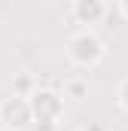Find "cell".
Returning a JSON list of instances; mask_svg holds the SVG:
<instances>
[{
    "instance_id": "cell-3",
    "label": "cell",
    "mask_w": 128,
    "mask_h": 131,
    "mask_svg": "<svg viewBox=\"0 0 128 131\" xmlns=\"http://www.w3.org/2000/svg\"><path fill=\"white\" fill-rule=\"evenodd\" d=\"M0 122L6 125V128H28L34 122V110H31V98H18V95H12V98H6L0 104Z\"/></svg>"
},
{
    "instance_id": "cell-5",
    "label": "cell",
    "mask_w": 128,
    "mask_h": 131,
    "mask_svg": "<svg viewBox=\"0 0 128 131\" xmlns=\"http://www.w3.org/2000/svg\"><path fill=\"white\" fill-rule=\"evenodd\" d=\"M67 92H70L73 98H82V95H86V82H79V79H73V82L67 85Z\"/></svg>"
},
{
    "instance_id": "cell-7",
    "label": "cell",
    "mask_w": 128,
    "mask_h": 131,
    "mask_svg": "<svg viewBox=\"0 0 128 131\" xmlns=\"http://www.w3.org/2000/svg\"><path fill=\"white\" fill-rule=\"evenodd\" d=\"M119 9H122V15L128 18V0H122V3H119Z\"/></svg>"
},
{
    "instance_id": "cell-8",
    "label": "cell",
    "mask_w": 128,
    "mask_h": 131,
    "mask_svg": "<svg viewBox=\"0 0 128 131\" xmlns=\"http://www.w3.org/2000/svg\"><path fill=\"white\" fill-rule=\"evenodd\" d=\"M86 131H104V128H98V125H92V128H86Z\"/></svg>"
},
{
    "instance_id": "cell-6",
    "label": "cell",
    "mask_w": 128,
    "mask_h": 131,
    "mask_svg": "<svg viewBox=\"0 0 128 131\" xmlns=\"http://www.w3.org/2000/svg\"><path fill=\"white\" fill-rule=\"evenodd\" d=\"M119 104H122V110H128V79L119 82Z\"/></svg>"
},
{
    "instance_id": "cell-4",
    "label": "cell",
    "mask_w": 128,
    "mask_h": 131,
    "mask_svg": "<svg viewBox=\"0 0 128 131\" xmlns=\"http://www.w3.org/2000/svg\"><path fill=\"white\" fill-rule=\"evenodd\" d=\"M104 12H107V6H104L101 0H79V3L73 6V15H76L82 25H95V21H101Z\"/></svg>"
},
{
    "instance_id": "cell-2",
    "label": "cell",
    "mask_w": 128,
    "mask_h": 131,
    "mask_svg": "<svg viewBox=\"0 0 128 131\" xmlns=\"http://www.w3.org/2000/svg\"><path fill=\"white\" fill-rule=\"evenodd\" d=\"M67 49H70V58H73L76 64H82V67L101 61V55H104V43H101V37H98L95 31H89V28H82L79 34H73L70 43H67Z\"/></svg>"
},
{
    "instance_id": "cell-1",
    "label": "cell",
    "mask_w": 128,
    "mask_h": 131,
    "mask_svg": "<svg viewBox=\"0 0 128 131\" xmlns=\"http://www.w3.org/2000/svg\"><path fill=\"white\" fill-rule=\"evenodd\" d=\"M31 110H34L37 131H55L58 116H61V110H64V101L52 89H37L31 95Z\"/></svg>"
}]
</instances>
